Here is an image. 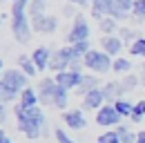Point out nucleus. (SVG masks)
I'll list each match as a JSON object with an SVG mask.
<instances>
[{
  "label": "nucleus",
  "instance_id": "obj_1",
  "mask_svg": "<svg viewBox=\"0 0 145 143\" xmlns=\"http://www.w3.org/2000/svg\"><path fill=\"white\" fill-rule=\"evenodd\" d=\"M29 2L31 0H14L11 2V34L20 45H27L31 40V20H29Z\"/></svg>",
  "mask_w": 145,
  "mask_h": 143
},
{
  "label": "nucleus",
  "instance_id": "obj_2",
  "mask_svg": "<svg viewBox=\"0 0 145 143\" xmlns=\"http://www.w3.org/2000/svg\"><path fill=\"white\" fill-rule=\"evenodd\" d=\"M83 65H85V70H89L96 76H101V74H107L112 70L114 58L109 54H105L103 49H89L85 54V58H83Z\"/></svg>",
  "mask_w": 145,
  "mask_h": 143
},
{
  "label": "nucleus",
  "instance_id": "obj_3",
  "mask_svg": "<svg viewBox=\"0 0 145 143\" xmlns=\"http://www.w3.org/2000/svg\"><path fill=\"white\" fill-rule=\"evenodd\" d=\"M91 29H89V22L83 14H76L74 16V25L67 34V43L69 45H76V43H83V40H89Z\"/></svg>",
  "mask_w": 145,
  "mask_h": 143
},
{
  "label": "nucleus",
  "instance_id": "obj_4",
  "mask_svg": "<svg viewBox=\"0 0 145 143\" xmlns=\"http://www.w3.org/2000/svg\"><path fill=\"white\" fill-rule=\"evenodd\" d=\"M72 60H76V56H74V47L72 45H67V47H60V49H56L52 54V63H49V72H65L69 70V65H72Z\"/></svg>",
  "mask_w": 145,
  "mask_h": 143
},
{
  "label": "nucleus",
  "instance_id": "obj_5",
  "mask_svg": "<svg viewBox=\"0 0 145 143\" xmlns=\"http://www.w3.org/2000/svg\"><path fill=\"white\" fill-rule=\"evenodd\" d=\"M27 114H29V130H27V139H38L42 132H45V114H42V107L36 105V107H29L27 110Z\"/></svg>",
  "mask_w": 145,
  "mask_h": 143
},
{
  "label": "nucleus",
  "instance_id": "obj_6",
  "mask_svg": "<svg viewBox=\"0 0 145 143\" xmlns=\"http://www.w3.org/2000/svg\"><path fill=\"white\" fill-rule=\"evenodd\" d=\"M123 123V116L116 112V107L114 105H105L101 107L98 112H96V125H101V127H118V125Z\"/></svg>",
  "mask_w": 145,
  "mask_h": 143
},
{
  "label": "nucleus",
  "instance_id": "obj_7",
  "mask_svg": "<svg viewBox=\"0 0 145 143\" xmlns=\"http://www.w3.org/2000/svg\"><path fill=\"white\" fill-rule=\"evenodd\" d=\"M38 101H40V105L45 107H54V94H56V78L52 76H45V78H40V83H38Z\"/></svg>",
  "mask_w": 145,
  "mask_h": 143
},
{
  "label": "nucleus",
  "instance_id": "obj_8",
  "mask_svg": "<svg viewBox=\"0 0 145 143\" xmlns=\"http://www.w3.org/2000/svg\"><path fill=\"white\" fill-rule=\"evenodd\" d=\"M27 78H29V76L22 70H5V74H2V83H7L9 87L14 89V92H18V94L25 87H29V85H27Z\"/></svg>",
  "mask_w": 145,
  "mask_h": 143
},
{
  "label": "nucleus",
  "instance_id": "obj_9",
  "mask_svg": "<svg viewBox=\"0 0 145 143\" xmlns=\"http://www.w3.org/2000/svg\"><path fill=\"white\" fill-rule=\"evenodd\" d=\"M83 72H74V70H65V72H58L54 78H56V83L60 85V87H65V89H69V92H76L78 89V85H80V81H83Z\"/></svg>",
  "mask_w": 145,
  "mask_h": 143
},
{
  "label": "nucleus",
  "instance_id": "obj_10",
  "mask_svg": "<svg viewBox=\"0 0 145 143\" xmlns=\"http://www.w3.org/2000/svg\"><path fill=\"white\" fill-rule=\"evenodd\" d=\"M63 121L69 130H85L87 127V119H85V110H78V107H72V110H65L63 112Z\"/></svg>",
  "mask_w": 145,
  "mask_h": 143
},
{
  "label": "nucleus",
  "instance_id": "obj_11",
  "mask_svg": "<svg viewBox=\"0 0 145 143\" xmlns=\"http://www.w3.org/2000/svg\"><path fill=\"white\" fill-rule=\"evenodd\" d=\"M103 105H105V96H103V89L101 87L91 89L89 94L83 96V110L85 112H98Z\"/></svg>",
  "mask_w": 145,
  "mask_h": 143
},
{
  "label": "nucleus",
  "instance_id": "obj_12",
  "mask_svg": "<svg viewBox=\"0 0 145 143\" xmlns=\"http://www.w3.org/2000/svg\"><path fill=\"white\" fill-rule=\"evenodd\" d=\"M52 49L49 47H45V45H40V47H36L34 52H31V60H34V65H36L38 72H45L49 70V63H52Z\"/></svg>",
  "mask_w": 145,
  "mask_h": 143
},
{
  "label": "nucleus",
  "instance_id": "obj_13",
  "mask_svg": "<svg viewBox=\"0 0 145 143\" xmlns=\"http://www.w3.org/2000/svg\"><path fill=\"white\" fill-rule=\"evenodd\" d=\"M123 45H125V43H123L118 36H103V38H101V49L105 54H109L112 58H116L118 54L123 52Z\"/></svg>",
  "mask_w": 145,
  "mask_h": 143
},
{
  "label": "nucleus",
  "instance_id": "obj_14",
  "mask_svg": "<svg viewBox=\"0 0 145 143\" xmlns=\"http://www.w3.org/2000/svg\"><path fill=\"white\" fill-rule=\"evenodd\" d=\"M101 89H103V96H105V103H107V105H114V103H116V101H121V98H123V94H125L123 87H121V83H114V81L105 83Z\"/></svg>",
  "mask_w": 145,
  "mask_h": 143
},
{
  "label": "nucleus",
  "instance_id": "obj_15",
  "mask_svg": "<svg viewBox=\"0 0 145 143\" xmlns=\"http://www.w3.org/2000/svg\"><path fill=\"white\" fill-rule=\"evenodd\" d=\"M132 11H134V0H114L112 18L123 20V18H127V14H132Z\"/></svg>",
  "mask_w": 145,
  "mask_h": 143
},
{
  "label": "nucleus",
  "instance_id": "obj_16",
  "mask_svg": "<svg viewBox=\"0 0 145 143\" xmlns=\"http://www.w3.org/2000/svg\"><path fill=\"white\" fill-rule=\"evenodd\" d=\"M20 105L25 107V110H29V107H36L40 105V101H38V92L36 87H25L22 92H20Z\"/></svg>",
  "mask_w": 145,
  "mask_h": 143
},
{
  "label": "nucleus",
  "instance_id": "obj_17",
  "mask_svg": "<svg viewBox=\"0 0 145 143\" xmlns=\"http://www.w3.org/2000/svg\"><path fill=\"white\" fill-rule=\"evenodd\" d=\"M96 87H98V76L96 74H85L83 81H80V85H78V89H76V94L85 96V94H89L91 89H96Z\"/></svg>",
  "mask_w": 145,
  "mask_h": 143
},
{
  "label": "nucleus",
  "instance_id": "obj_18",
  "mask_svg": "<svg viewBox=\"0 0 145 143\" xmlns=\"http://www.w3.org/2000/svg\"><path fill=\"white\" fill-rule=\"evenodd\" d=\"M56 29H58V20H56V16H45L40 22L34 25V31H40V34H54Z\"/></svg>",
  "mask_w": 145,
  "mask_h": 143
},
{
  "label": "nucleus",
  "instance_id": "obj_19",
  "mask_svg": "<svg viewBox=\"0 0 145 143\" xmlns=\"http://www.w3.org/2000/svg\"><path fill=\"white\" fill-rule=\"evenodd\" d=\"M69 105V89L60 87L58 83H56V94H54V107L56 110H63L65 112V107Z\"/></svg>",
  "mask_w": 145,
  "mask_h": 143
},
{
  "label": "nucleus",
  "instance_id": "obj_20",
  "mask_svg": "<svg viewBox=\"0 0 145 143\" xmlns=\"http://www.w3.org/2000/svg\"><path fill=\"white\" fill-rule=\"evenodd\" d=\"M18 67H20L22 72H25V74H27L29 78L38 74L36 65H34V60H31V56H25V54H20V56H18Z\"/></svg>",
  "mask_w": 145,
  "mask_h": 143
},
{
  "label": "nucleus",
  "instance_id": "obj_21",
  "mask_svg": "<svg viewBox=\"0 0 145 143\" xmlns=\"http://www.w3.org/2000/svg\"><path fill=\"white\" fill-rule=\"evenodd\" d=\"M129 70H132V60H129V58H125V56H116V58H114L112 72H116V74L125 76V74H129Z\"/></svg>",
  "mask_w": 145,
  "mask_h": 143
},
{
  "label": "nucleus",
  "instance_id": "obj_22",
  "mask_svg": "<svg viewBox=\"0 0 145 143\" xmlns=\"http://www.w3.org/2000/svg\"><path fill=\"white\" fill-rule=\"evenodd\" d=\"M118 20L116 18H112V16H105L101 22H98V27H101V31L105 36H114V31H118V25H116Z\"/></svg>",
  "mask_w": 145,
  "mask_h": 143
},
{
  "label": "nucleus",
  "instance_id": "obj_23",
  "mask_svg": "<svg viewBox=\"0 0 145 143\" xmlns=\"http://www.w3.org/2000/svg\"><path fill=\"white\" fill-rule=\"evenodd\" d=\"M118 83H121L123 92H134V89L141 85V81H138V76H136V74H125V76H123Z\"/></svg>",
  "mask_w": 145,
  "mask_h": 143
},
{
  "label": "nucleus",
  "instance_id": "obj_24",
  "mask_svg": "<svg viewBox=\"0 0 145 143\" xmlns=\"http://www.w3.org/2000/svg\"><path fill=\"white\" fill-rule=\"evenodd\" d=\"M18 96H20L18 92H14L7 83H2V81H0V103H5V105H7V103H11V101H16Z\"/></svg>",
  "mask_w": 145,
  "mask_h": 143
},
{
  "label": "nucleus",
  "instance_id": "obj_25",
  "mask_svg": "<svg viewBox=\"0 0 145 143\" xmlns=\"http://www.w3.org/2000/svg\"><path fill=\"white\" fill-rule=\"evenodd\" d=\"M114 107H116V112H118L123 119H129V116H132V112H134V103H129L127 98L116 101V103H114Z\"/></svg>",
  "mask_w": 145,
  "mask_h": 143
},
{
  "label": "nucleus",
  "instance_id": "obj_26",
  "mask_svg": "<svg viewBox=\"0 0 145 143\" xmlns=\"http://www.w3.org/2000/svg\"><path fill=\"white\" fill-rule=\"evenodd\" d=\"M114 130H116V134L121 136V141H123V143H136V132H132L127 125L121 123L118 127H114Z\"/></svg>",
  "mask_w": 145,
  "mask_h": 143
},
{
  "label": "nucleus",
  "instance_id": "obj_27",
  "mask_svg": "<svg viewBox=\"0 0 145 143\" xmlns=\"http://www.w3.org/2000/svg\"><path fill=\"white\" fill-rule=\"evenodd\" d=\"M129 54L136 58H145V36H138L132 45H129Z\"/></svg>",
  "mask_w": 145,
  "mask_h": 143
},
{
  "label": "nucleus",
  "instance_id": "obj_28",
  "mask_svg": "<svg viewBox=\"0 0 145 143\" xmlns=\"http://www.w3.org/2000/svg\"><path fill=\"white\" fill-rule=\"evenodd\" d=\"M96 143H123V141H121V136L116 134V130H107V132H103V134L96 139Z\"/></svg>",
  "mask_w": 145,
  "mask_h": 143
},
{
  "label": "nucleus",
  "instance_id": "obj_29",
  "mask_svg": "<svg viewBox=\"0 0 145 143\" xmlns=\"http://www.w3.org/2000/svg\"><path fill=\"white\" fill-rule=\"evenodd\" d=\"M118 38H121V40H123L125 45H132V43H134V40H136L138 36L134 34V31H132L129 27H121V29H118Z\"/></svg>",
  "mask_w": 145,
  "mask_h": 143
},
{
  "label": "nucleus",
  "instance_id": "obj_30",
  "mask_svg": "<svg viewBox=\"0 0 145 143\" xmlns=\"http://www.w3.org/2000/svg\"><path fill=\"white\" fill-rule=\"evenodd\" d=\"M72 47H74V56H76V58H80V60H83V58H85V54L91 49V47H89V40L76 43V45H72Z\"/></svg>",
  "mask_w": 145,
  "mask_h": 143
},
{
  "label": "nucleus",
  "instance_id": "obj_31",
  "mask_svg": "<svg viewBox=\"0 0 145 143\" xmlns=\"http://www.w3.org/2000/svg\"><path fill=\"white\" fill-rule=\"evenodd\" d=\"M134 18L138 20V22H143L145 20V0H134Z\"/></svg>",
  "mask_w": 145,
  "mask_h": 143
},
{
  "label": "nucleus",
  "instance_id": "obj_32",
  "mask_svg": "<svg viewBox=\"0 0 145 143\" xmlns=\"http://www.w3.org/2000/svg\"><path fill=\"white\" fill-rule=\"evenodd\" d=\"M56 141H58V143H78V141H74L65 130H60V127L56 130Z\"/></svg>",
  "mask_w": 145,
  "mask_h": 143
},
{
  "label": "nucleus",
  "instance_id": "obj_33",
  "mask_svg": "<svg viewBox=\"0 0 145 143\" xmlns=\"http://www.w3.org/2000/svg\"><path fill=\"white\" fill-rule=\"evenodd\" d=\"M132 114H141V116H145V101L134 103V112H132Z\"/></svg>",
  "mask_w": 145,
  "mask_h": 143
},
{
  "label": "nucleus",
  "instance_id": "obj_34",
  "mask_svg": "<svg viewBox=\"0 0 145 143\" xmlns=\"http://www.w3.org/2000/svg\"><path fill=\"white\" fill-rule=\"evenodd\" d=\"M5 121H7V107H5V103H0V127L5 125Z\"/></svg>",
  "mask_w": 145,
  "mask_h": 143
},
{
  "label": "nucleus",
  "instance_id": "obj_35",
  "mask_svg": "<svg viewBox=\"0 0 145 143\" xmlns=\"http://www.w3.org/2000/svg\"><path fill=\"white\" fill-rule=\"evenodd\" d=\"M69 5H78V7H87L89 5V0H67Z\"/></svg>",
  "mask_w": 145,
  "mask_h": 143
},
{
  "label": "nucleus",
  "instance_id": "obj_36",
  "mask_svg": "<svg viewBox=\"0 0 145 143\" xmlns=\"http://www.w3.org/2000/svg\"><path fill=\"white\" fill-rule=\"evenodd\" d=\"M143 119H145V116H141V114H132V116H129V121H132V123H141Z\"/></svg>",
  "mask_w": 145,
  "mask_h": 143
},
{
  "label": "nucleus",
  "instance_id": "obj_37",
  "mask_svg": "<svg viewBox=\"0 0 145 143\" xmlns=\"http://www.w3.org/2000/svg\"><path fill=\"white\" fill-rule=\"evenodd\" d=\"M136 143H145V130L136 132Z\"/></svg>",
  "mask_w": 145,
  "mask_h": 143
},
{
  "label": "nucleus",
  "instance_id": "obj_38",
  "mask_svg": "<svg viewBox=\"0 0 145 143\" xmlns=\"http://www.w3.org/2000/svg\"><path fill=\"white\" fill-rule=\"evenodd\" d=\"M138 81H141V85H145V67L141 70V74H138Z\"/></svg>",
  "mask_w": 145,
  "mask_h": 143
},
{
  "label": "nucleus",
  "instance_id": "obj_39",
  "mask_svg": "<svg viewBox=\"0 0 145 143\" xmlns=\"http://www.w3.org/2000/svg\"><path fill=\"white\" fill-rule=\"evenodd\" d=\"M5 136H7V132H5V127H0V141H2Z\"/></svg>",
  "mask_w": 145,
  "mask_h": 143
},
{
  "label": "nucleus",
  "instance_id": "obj_40",
  "mask_svg": "<svg viewBox=\"0 0 145 143\" xmlns=\"http://www.w3.org/2000/svg\"><path fill=\"white\" fill-rule=\"evenodd\" d=\"M2 74H5V70H2V58H0V81H2Z\"/></svg>",
  "mask_w": 145,
  "mask_h": 143
},
{
  "label": "nucleus",
  "instance_id": "obj_41",
  "mask_svg": "<svg viewBox=\"0 0 145 143\" xmlns=\"http://www.w3.org/2000/svg\"><path fill=\"white\" fill-rule=\"evenodd\" d=\"M0 143H11V139H9V136H5V139H2Z\"/></svg>",
  "mask_w": 145,
  "mask_h": 143
},
{
  "label": "nucleus",
  "instance_id": "obj_42",
  "mask_svg": "<svg viewBox=\"0 0 145 143\" xmlns=\"http://www.w3.org/2000/svg\"><path fill=\"white\" fill-rule=\"evenodd\" d=\"M2 20H5V16H2V14H0V25H2Z\"/></svg>",
  "mask_w": 145,
  "mask_h": 143
},
{
  "label": "nucleus",
  "instance_id": "obj_43",
  "mask_svg": "<svg viewBox=\"0 0 145 143\" xmlns=\"http://www.w3.org/2000/svg\"><path fill=\"white\" fill-rule=\"evenodd\" d=\"M11 2H14V0H11Z\"/></svg>",
  "mask_w": 145,
  "mask_h": 143
}]
</instances>
